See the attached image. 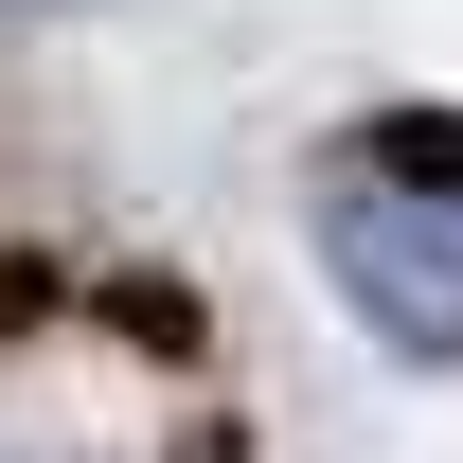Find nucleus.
<instances>
[{
  "label": "nucleus",
  "mask_w": 463,
  "mask_h": 463,
  "mask_svg": "<svg viewBox=\"0 0 463 463\" xmlns=\"http://www.w3.org/2000/svg\"><path fill=\"white\" fill-rule=\"evenodd\" d=\"M321 250H339L356 321H374L410 374H446L463 303H446V125H428V108H410V125H374V161H339V178H321Z\"/></svg>",
  "instance_id": "f257e3e1"
}]
</instances>
